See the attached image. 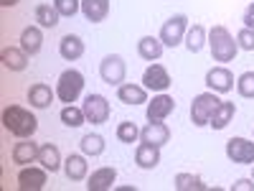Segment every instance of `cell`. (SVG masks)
Instances as JSON below:
<instances>
[{
    "label": "cell",
    "mask_w": 254,
    "mask_h": 191,
    "mask_svg": "<svg viewBox=\"0 0 254 191\" xmlns=\"http://www.w3.org/2000/svg\"><path fill=\"white\" fill-rule=\"evenodd\" d=\"M3 127L15 138H33V133L38 130V120L20 104H8L3 110Z\"/></svg>",
    "instance_id": "6da1fadb"
},
{
    "label": "cell",
    "mask_w": 254,
    "mask_h": 191,
    "mask_svg": "<svg viewBox=\"0 0 254 191\" xmlns=\"http://www.w3.org/2000/svg\"><path fill=\"white\" fill-rule=\"evenodd\" d=\"M117 99L122 104H145L147 102V90L142 84H120L117 87Z\"/></svg>",
    "instance_id": "44dd1931"
},
{
    "label": "cell",
    "mask_w": 254,
    "mask_h": 191,
    "mask_svg": "<svg viewBox=\"0 0 254 191\" xmlns=\"http://www.w3.org/2000/svg\"><path fill=\"white\" fill-rule=\"evenodd\" d=\"M140 140L153 143V145L163 148L168 140H171V130H168V125H165V122H147L142 130H140Z\"/></svg>",
    "instance_id": "e0dca14e"
},
{
    "label": "cell",
    "mask_w": 254,
    "mask_h": 191,
    "mask_svg": "<svg viewBox=\"0 0 254 191\" xmlns=\"http://www.w3.org/2000/svg\"><path fill=\"white\" fill-rule=\"evenodd\" d=\"M59 54H61V59H66V61L81 59L84 56V41H81V36L66 33V36L59 41Z\"/></svg>",
    "instance_id": "ac0fdd59"
},
{
    "label": "cell",
    "mask_w": 254,
    "mask_h": 191,
    "mask_svg": "<svg viewBox=\"0 0 254 191\" xmlns=\"http://www.w3.org/2000/svg\"><path fill=\"white\" fill-rule=\"evenodd\" d=\"M237 44H239V49L242 51H254V28H242L239 33H237Z\"/></svg>",
    "instance_id": "e575fe53"
},
{
    "label": "cell",
    "mask_w": 254,
    "mask_h": 191,
    "mask_svg": "<svg viewBox=\"0 0 254 191\" xmlns=\"http://www.w3.org/2000/svg\"><path fill=\"white\" fill-rule=\"evenodd\" d=\"M208 49H211V59L219 64H229L234 61L239 54V44L231 36V31L226 26H211L208 31Z\"/></svg>",
    "instance_id": "7a4b0ae2"
},
{
    "label": "cell",
    "mask_w": 254,
    "mask_h": 191,
    "mask_svg": "<svg viewBox=\"0 0 254 191\" xmlns=\"http://www.w3.org/2000/svg\"><path fill=\"white\" fill-rule=\"evenodd\" d=\"M231 191H254V179H237Z\"/></svg>",
    "instance_id": "d590c367"
},
{
    "label": "cell",
    "mask_w": 254,
    "mask_h": 191,
    "mask_svg": "<svg viewBox=\"0 0 254 191\" xmlns=\"http://www.w3.org/2000/svg\"><path fill=\"white\" fill-rule=\"evenodd\" d=\"M115 181H117V168L102 166L87 179V191H110L115 189Z\"/></svg>",
    "instance_id": "4fadbf2b"
},
{
    "label": "cell",
    "mask_w": 254,
    "mask_h": 191,
    "mask_svg": "<svg viewBox=\"0 0 254 191\" xmlns=\"http://www.w3.org/2000/svg\"><path fill=\"white\" fill-rule=\"evenodd\" d=\"M125 74H127V67H125V59L120 54H110V56L102 59L99 77H102L104 84H110V87H120V84H125Z\"/></svg>",
    "instance_id": "8992f818"
},
{
    "label": "cell",
    "mask_w": 254,
    "mask_h": 191,
    "mask_svg": "<svg viewBox=\"0 0 254 191\" xmlns=\"http://www.w3.org/2000/svg\"><path fill=\"white\" fill-rule=\"evenodd\" d=\"M173 110H176V99L165 92H158V95H153V99H147L145 117H147V122H165V117Z\"/></svg>",
    "instance_id": "30bf717a"
},
{
    "label": "cell",
    "mask_w": 254,
    "mask_h": 191,
    "mask_svg": "<svg viewBox=\"0 0 254 191\" xmlns=\"http://www.w3.org/2000/svg\"><path fill=\"white\" fill-rule=\"evenodd\" d=\"M117 140L120 143H127V145H132V143H137V138H140V127L132 122V120H122L120 125H117Z\"/></svg>",
    "instance_id": "1f68e13d"
},
{
    "label": "cell",
    "mask_w": 254,
    "mask_h": 191,
    "mask_svg": "<svg viewBox=\"0 0 254 191\" xmlns=\"http://www.w3.org/2000/svg\"><path fill=\"white\" fill-rule=\"evenodd\" d=\"M237 92L244 99H254V72H244L237 79Z\"/></svg>",
    "instance_id": "d6a6232c"
},
{
    "label": "cell",
    "mask_w": 254,
    "mask_h": 191,
    "mask_svg": "<svg viewBox=\"0 0 254 191\" xmlns=\"http://www.w3.org/2000/svg\"><path fill=\"white\" fill-rule=\"evenodd\" d=\"M163 41L160 38H155V36H142L140 41H137V54H140V59H145V61H158L160 56H163Z\"/></svg>",
    "instance_id": "d4e9b609"
},
{
    "label": "cell",
    "mask_w": 254,
    "mask_h": 191,
    "mask_svg": "<svg viewBox=\"0 0 254 191\" xmlns=\"http://www.w3.org/2000/svg\"><path fill=\"white\" fill-rule=\"evenodd\" d=\"M54 97H56V90H51L49 84H44V82H36V84L28 87V102H31V107H36V110H46L49 104L54 102Z\"/></svg>",
    "instance_id": "2e32d148"
},
{
    "label": "cell",
    "mask_w": 254,
    "mask_h": 191,
    "mask_svg": "<svg viewBox=\"0 0 254 191\" xmlns=\"http://www.w3.org/2000/svg\"><path fill=\"white\" fill-rule=\"evenodd\" d=\"M54 5L61 13V18H74L81 10V0H54Z\"/></svg>",
    "instance_id": "836d02e7"
},
{
    "label": "cell",
    "mask_w": 254,
    "mask_h": 191,
    "mask_svg": "<svg viewBox=\"0 0 254 191\" xmlns=\"http://www.w3.org/2000/svg\"><path fill=\"white\" fill-rule=\"evenodd\" d=\"M0 61H3V67L10 69V72H26L28 67V54L23 49H15V46H5L3 54H0Z\"/></svg>",
    "instance_id": "d6986e66"
},
{
    "label": "cell",
    "mask_w": 254,
    "mask_h": 191,
    "mask_svg": "<svg viewBox=\"0 0 254 191\" xmlns=\"http://www.w3.org/2000/svg\"><path fill=\"white\" fill-rule=\"evenodd\" d=\"M38 163L44 166L49 174H56L59 168L64 166L59 145H56V143H44V145H41V151H38Z\"/></svg>",
    "instance_id": "ffe728a7"
},
{
    "label": "cell",
    "mask_w": 254,
    "mask_h": 191,
    "mask_svg": "<svg viewBox=\"0 0 254 191\" xmlns=\"http://www.w3.org/2000/svg\"><path fill=\"white\" fill-rule=\"evenodd\" d=\"M41 46H44V31H41V26L23 28V33H20V49L28 56H36L41 51Z\"/></svg>",
    "instance_id": "7402d4cb"
},
{
    "label": "cell",
    "mask_w": 254,
    "mask_h": 191,
    "mask_svg": "<svg viewBox=\"0 0 254 191\" xmlns=\"http://www.w3.org/2000/svg\"><path fill=\"white\" fill-rule=\"evenodd\" d=\"M84 90V74L79 69H66L59 74V82H56V97L64 102V104H74L79 99Z\"/></svg>",
    "instance_id": "277c9868"
},
{
    "label": "cell",
    "mask_w": 254,
    "mask_h": 191,
    "mask_svg": "<svg viewBox=\"0 0 254 191\" xmlns=\"http://www.w3.org/2000/svg\"><path fill=\"white\" fill-rule=\"evenodd\" d=\"M49 184V171L44 166L36 168V166H23L18 174V189L20 191H41Z\"/></svg>",
    "instance_id": "8fae6325"
},
{
    "label": "cell",
    "mask_w": 254,
    "mask_h": 191,
    "mask_svg": "<svg viewBox=\"0 0 254 191\" xmlns=\"http://www.w3.org/2000/svg\"><path fill=\"white\" fill-rule=\"evenodd\" d=\"M18 3H20V0H0V5H3V8H13Z\"/></svg>",
    "instance_id": "74e56055"
},
{
    "label": "cell",
    "mask_w": 254,
    "mask_h": 191,
    "mask_svg": "<svg viewBox=\"0 0 254 191\" xmlns=\"http://www.w3.org/2000/svg\"><path fill=\"white\" fill-rule=\"evenodd\" d=\"M81 13L89 23H102L110 15V0H81Z\"/></svg>",
    "instance_id": "603a6c76"
},
{
    "label": "cell",
    "mask_w": 254,
    "mask_h": 191,
    "mask_svg": "<svg viewBox=\"0 0 254 191\" xmlns=\"http://www.w3.org/2000/svg\"><path fill=\"white\" fill-rule=\"evenodd\" d=\"M186 49L190 54H198L203 46H206V28L201 23H193V26H188V33H186Z\"/></svg>",
    "instance_id": "83f0119b"
},
{
    "label": "cell",
    "mask_w": 254,
    "mask_h": 191,
    "mask_svg": "<svg viewBox=\"0 0 254 191\" xmlns=\"http://www.w3.org/2000/svg\"><path fill=\"white\" fill-rule=\"evenodd\" d=\"M142 87L150 90V92H165L168 87H171V74H168V69L163 67V64L153 61L142 74Z\"/></svg>",
    "instance_id": "7c38bea8"
},
{
    "label": "cell",
    "mask_w": 254,
    "mask_h": 191,
    "mask_svg": "<svg viewBox=\"0 0 254 191\" xmlns=\"http://www.w3.org/2000/svg\"><path fill=\"white\" fill-rule=\"evenodd\" d=\"M135 163L142 168V171H153V168L160 163V148L142 140V143L135 148Z\"/></svg>",
    "instance_id": "9a60e30c"
},
{
    "label": "cell",
    "mask_w": 254,
    "mask_h": 191,
    "mask_svg": "<svg viewBox=\"0 0 254 191\" xmlns=\"http://www.w3.org/2000/svg\"><path fill=\"white\" fill-rule=\"evenodd\" d=\"M234 84H237L234 74H231V69L224 67V64H219V67H214V69L206 72V87H208L211 92H216V95L231 92V90H234Z\"/></svg>",
    "instance_id": "9c48e42d"
},
{
    "label": "cell",
    "mask_w": 254,
    "mask_h": 191,
    "mask_svg": "<svg viewBox=\"0 0 254 191\" xmlns=\"http://www.w3.org/2000/svg\"><path fill=\"white\" fill-rule=\"evenodd\" d=\"M38 151H41L38 143H33L31 138H20V143L13 145V163H18V166L38 163Z\"/></svg>",
    "instance_id": "5bb4252c"
},
{
    "label": "cell",
    "mask_w": 254,
    "mask_h": 191,
    "mask_svg": "<svg viewBox=\"0 0 254 191\" xmlns=\"http://www.w3.org/2000/svg\"><path fill=\"white\" fill-rule=\"evenodd\" d=\"M221 104L219 95L216 92H201L193 97V102H190V122H193L196 127H206L211 122V115L216 112V107Z\"/></svg>",
    "instance_id": "3957f363"
},
{
    "label": "cell",
    "mask_w": 254,
    "mask_h": 191,
    "mask_svg": "<svg viewBox=\"0 0 254 191\" xmlns=\"http://www.w3.org/2000/svg\"><path fill=\"white\" fill-rule=\"evenodd\" d=\"M186 33H188V18L183 13H176L173 18H168L165 23L160 26V41H163V46L168 49H176L181 46L183 41H186Z\"/></svg>",
    "instance_id": "5b68a950"
},
{
    "label": "cell",
    "mask_w": 254,
    "mask_h": 191,
    "mask_svg": "<svg viewBox=\"0 0 254 191\" xmlns=\"http://www.w3.org/2000/svg\"><path fill=\"white\" fill-rule=\"evenodd\" d=\"M81 110H84V117H87V122L92 125H102V122H107L110 120V102L104 95H87L84 97V104H81Z\"/></svg>",
    "instance_id": "52a82bcc"
},
{
    "label": "cell",
    "mask_w": 254,
    "mask_h": 191,
    "mask_svg": "<svg viewBox=\"0 0 254 191\" xmlns=\"http://www.w3.org/2000/svg\"><path fill=\"white\" fill-rule=\"evenodd\" d=\"M234 115H237V104L234 102H226V99H221V104L216 107V112L211 115V127H214V130H224V127L234 120Z\"/></svg>",
    "instance_id": "484cf974"
},
{
    "label": "cell",
    "mask_w": 254,
    "mask_h": 191,
    "mask_svg": "<svg viewBox=\"0 0 254 191\" xmlns=\"http://www.w3.org/2000/svg\"><path fill=\"white\" fill-rule=\"evenodd\" d=\"M59 18H61V13L56 10V5H51V3L36 5V20H38L41 28H56L59 26Z\"/></svg>",
    "instance_id": "4316f807"
},
{
    "label": "cell",
    "mask_w": 254,
    "mask_h": 191,
    "mask_svg": "<svg viewBox=\"0 0 254 191\" xmlns=\"http://www.w3.org/2000/svg\"><path fill=\"white\" fill-rule=\"evenodd\" d=\"M242 20H244V26H247V28H254V3H249V5H247V10H244V18H242Z\"/></svg>",
    "instance_id": "8d00e7d4"
},
{
    "label": "cell",
    "mask_w": 254,
    "mask_h": 191,
    "mask_svg": "<svg viewBox=\"0 0 254 191\" xmlns=\"http://www.w3.org/2000/svg\"><path fill=\"white\" fill-rule=\"evenodd\" d=\"M226 158L237 166H254V140L229 138L226 140Z\"/></svg>",
    "instance_id": "ba28073f"
},
{
    "label": "cell",
    "mask_w": 254,
    "mask_h": 191,
    "mask_svg": "<svg viewBox=\"0 0 254 191\" xmlns=\"http://www.w3.org/2000/svg\"><path fill=\"white\" fill-rule=\"evenodd\" d=\"M81 153L84 156H92V158H97V156H102L104 153V138L102 135H97V133H87L81 138Z\"/></svg>",
    "instance_id": "f546056e"
},
{
    "label": "cell",
    "mask_w": 254,
    "mask_h": 191,
    "mask_svg": "<svg viewBox=\"0 0 254 191\" xmlns=\"http://www.w3.org/2000/svg\"><path fill=\"white\" fill-rule=\"evenodd\" d=\"M252 179H254V176H252Z\"/></svg>",
    "instance_id": "f35d334b"
},
{
    "label": "cell",
    "mask_w": 254,
    "mask_h": 191,
    "mask_svg": "<svg viewBox=\"0 0 254 191\" xmlns=\"http://www.w3.org/2000/svg\"><path fill=\"white\" fill-rule=\"evenodd\" d=\"M61 122L66 127H81L84 122H87V117H84V110L76 107V104H64L61 107Z\"/></svg>",
    "instance_id": "4dcf8cb0"
},
{
    "label": "cell",
    "mask_w": 254,
    "mask_h": 191,
    "mask_svg": "<svg viewBox=\"0 0 254 191\" xmlns=\"http://www.w3.org/2000/svg\"><path fill=\"white\" fill-rule=\"evenodd\" d=\"M173 186H176L178 191H206V189H208V186L203 184V179L196 176V174H178V176L173 179Z\"/></svg>",
    "instance_id": "f1b7e54d"
},
{
    "label": "cell",
    "mask_w": 254,
    "mask_h": 191,
    "mask_svg": "<svg viewBox=\"0 0 254 191\" xmlns=\"http://www.w3.org/2000/svg\"><path fill=\"white\" fill-rule=\"evenodd\" d=\"M87 171H89L87 158L79 156V153H71L66 161H64V174H66L69 181H84L87 179Z\"/></svg>",
    "instance_id": "cb8c5ba5"
}]
</instances>
